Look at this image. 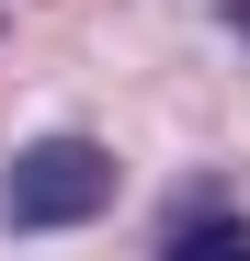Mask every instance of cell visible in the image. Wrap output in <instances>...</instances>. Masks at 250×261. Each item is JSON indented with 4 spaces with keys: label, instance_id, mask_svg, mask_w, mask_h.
Wrapping results in <instances>:
<instances>
[{
    "label": "cell",
    "instance_id": "cell-1",
    "mask_svg": "<svg viewBox=\"0 0 250 261\" xmlns=\"http://www.w3.org/2000/svg\"><path fill=\"white\" fill-rule=\"evenodd\" d=\"M114 148L103 137H34L12 159V182H0V216H12L23 239H46V227H91V216L114 204Z\"/></svg>",
    "mask_w": 250,
    "mask_h": 261
},
{
    "label": "cell",
    "instance_id": "cell-2",
    "mask_svg": "<svg viewBox=\"0 0 250 261\" xmlns=\"http://www.w3.org/2000/svg\"><path fill=\"white\" fill-rule=\"evenodd\" d=\"M159 261H250V216H193V227H171Z\"/></svg>",
    "mask_w": 250,
    "mask_h": 261
}]
</instances>
